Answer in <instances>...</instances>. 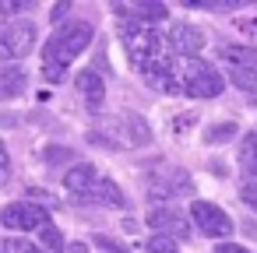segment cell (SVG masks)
Returning a JSON list of instances; mask_svg holds the SVG:
<instances>
[{
	"label": "cell",
	"mask_w": 257,
	"mask_h": 253,
	"mask_svg": "<svg viewBox=\"0 0 257 253\" xmlns=\"http://www.w3.org/2000/svg\"><path fill=\"white\" fill-rule=\"evenodd\" d=\"M92 36H95L92 22H67V25H60V29L50 36V43L43 46V78L53 81V85L64 81L67 64L88 50Z\"/></svg>",
	"instance_id": "1"
},
{
	"label": "cell",
	"mask_w": 257,
	"mask_h": 253,
	"mask_svg": "<svg viewBox=\"0 0 257 253\" xmlns=\"http://www.w3.org/2000/svg\"><path fill=\"white\" fill-rule=\"evenodd\" d=\"M180 85H183V92H187L190 99H215V95H222V88H225L222 74H218L208 60H183V67H180Z\"/></svg>",
	"instance_id": "2"
},
{
	"label": "cell",
	"mask_w": 257,
	"mask_h": 253,
	"mask_svg": "<svg viewBox=\"0 0 257 253\" xmlns=\"http://www.w3.org/2000/svg\"><path fill=\"white\" fill-rule=\"evenodd\" d=\"M36 46V25L22 22H0V60H25Z\"/></svg>",
	"instance_id": "3"
},
{
	"label": "cell",
	"mask_w": 257,
	"mask_h": 253,
	"mask_svg": "<svg viewBox=\"0 0 257 253\" xmlns=\"http://www.w3.org/2000/svg\"><path fill=\"white\" fill-rule=\"evenodd\" d=\"M148 193H152V197H166V200L190 197V193H194V179H190V172H187V169L159 165V169L148 176Z\"/></svg>",
	"instance_id": "4"
},
{
	"label": "cell",
	"mask_w": 257,
	"mask_h": 253,
	"mask_svg": "<svg viewBox=\"0 0 257 253\" xmlns=\"http://www.w3.org/2000/svg\"><path fill=\"white\" fill-rule=\"evenodd\" d=\"M0 225L15 228V232L43 228V225H50V211L43 204H32V200H11V204L0 207Z\"/></svg>",
	"instance_id": "5"
},
{
	"label": "cell",
	"mask_w": 257,
	"mask_h": 253,
	"mask_svg": "<svg viewBox=\"0 0 257 253\" xmlns=\"http://www.w3.org/2000/svg\"><path fill=\"white\" fill-rule=\"evenodd\" d=\"M190 221L204 232V235H211V239H229L232 235V218L218 207V204H211V200H194V207H190Z\"/></svg>",
	"instance_id": "6"
},
{
	"label": "cell",
	"mask_w": 257,
	"mask_h": 253,
	"mask_svg": "<svg viewBox=\"0 0 257 253\" xmlns=\"http://www.w3.org/2000/svg\"><path fill=\"white\" fill-rule=\"evenodd\" d=\"M145 221L155 228V235H173V239H187L190 235V218L183 211L169 207V204H155Z\"/></svg>",
	"instance_id": "7"
},
{
	"label": "cell",
	"mask_w": 257,
	"mask_h": 253,
	"mask_svg": "<svg viewBox=\"0 0 257 253\" xmlns=\"http://www.w3.org/2000/svg\"><path fill=\"white\" fill-rule=\"evenodd\" d=\"M169 46L183 57V60H197V53L204 50V32L190 22H176L169 29Z\"/></svg>",
	"instance_id": "8"
},
{
	"label": "cell",
	"mask_w": 257,
	"mask_h": 253,
	"mask_svg": "<svg viewBox=\"0 0 257 253\" xmlns=\"http://www.w3.org/2000/svg\"><path fill=\"white\" fill-rule=\"evenodd\" d=\"M71 204H113V207H123L127 200H123V193H120V186L113 183V179H99L88 193H78V197H71Z\"/></svg>",
	"instance_id": "9"
},
{
	"label": "cell",
	"mask_w": 257,
	"mask_h": 253,
	"mask_svg": "<svg viewBox=\"0 0 257 253\" xmlns=\"http://www.w3.org/2000/svg\"><path fill=\"white\" fill-rule=\"evenodd\" d=\"M99 179H102V176H99V169H95L92 162H78V165H71V169H67L64 186H67V193H71V197H78V193H88Z\"/></svg>",
	"instance_id": "10"
},
{
	"label": "cell",
	"mask_w": 257,
	"mask_h": 253,
	"mask_svg": "<svg viewBox=\"0 0 257 253\" xmlns=\"http://www.w3.org/2000/svg\"><path fill=\"white\" fill-rule=\"evenodd\" d=\"M120 15H127L131 22H141V25H152V22H162L169 15L166 4H155V0H138V4H116Z\"/></svg>",
	"instance_id": "11"
},
{
	"label": "cell",
	"mask_w": 257,
	"mask_h": 253,
	"mask_svg": "<svg viewBox=\"0 0 257 253\" xmlns=\"http://www.w3.org/2000/svg\"><path fill=\"white\" fill-rule=\"evenodd\" d=\"M145 81H148L155 92H162V95H176V92H183V85H180V71L173 67V60H166V64L155 67V71H148Z\"/></svg>",
	"instance_id": "12"
},
{
	"label": "cell",
	"mask_w": 257,
	"mask_h": 253,
	"mask_svg": "<svg viewBox=\"0 0 257 253\" xmlns=\"http://www.w3.org/2000/svg\"><path fill=\"white\" fill-rule=\"evenodd\" d=\"M78 92L85 99L88 109H102V99H106V85L99 78V71H81L78 74Z\"/></svg>",
	"instance_id": "13"
},
{
	"label": "cell",
	"mask_w": 257,
	"mask_h": 253,
	"mask_svg": "<svg viewBox=\"0 0 257 253\" xmlns=\"http://www.w3.org/2000/svg\"><path fill=\"white\" fill-rule=\"evenodd\" d=\"M25 88H29V74L18 64H11V67L0 71V95H22Z\"/></svg>",
	"instance_id": "14"
},
{
	"label": "cell",
	"mask_w": 257,
	"mask_h": 253,
	"mask_svg": "<svg viewBox=\"0 0 257 253\" xmlns=\"http://www.w3.org/2000/svg\"><path fill=\"white\" fill-rule=\"evenodd\" d=\"M229 67H246V71H257V50L253 46H222L218 53Z\"/></svg>",
	"instance_id": "15"
},
{
	"label": "cell",
	"mask_w": 257,
	"mask_h": 253,
	"mask_svg": "<svg viewBox=\"0 0 257 253\" xmlns=\"http://www.w3.org/2000/svg\"><path fill=\"white\" fill-rule=\"evenodd\" d=\"M239 169H243V179H253L257 176V134H243L239 141Z\"/></svg>",
	"instance_id": "16"
},
{
	"label": "cell",
	"mask_w": 257,
	"mask_h": 253,
	"mask_svg": "<svg viewBox=\"0 0 257 253\" xmlns=\"http://www.w3.org/2000/svg\"><path fill=\"white\" fill-rule=\"evenodd\" d=\"M239 134V127L232 123V120H218V123H211L208 130H204V141L208 144H225V141H232Z\"/></svg>",
	"instance_id": "17"
},
{
	"label": "cell",
	"mask_w": 257,
	"mask_h": 253,
	"mask_svg": "<svg viewBox=\"0 0 257 253\" xmlns=\"http://www.w3.org/2000/svg\"><path fill=\"white\" fill-rule=\"evenodd\" d=\"M120 120L131 127V141H134V144H148V141H152V130H148V123H145L141 116L127 113V116H120Z\"/></svg>",
	"instance_id": "18"
},
{
	"label": "cell",
	"mask_w": 257,
	"mask_h": 253,
	"mask_svg": "<svg viewBox=\"0 0 257 253\" xmlns=\"http://www.w3.org/2000/svg\"><path fill=\"white\" fill-rule=\"evenodd\" d=\"M39 242H43V246H46L50 253H64V232H60V228H57L53 221L39 228Z\"/></svg>",
	"instance_id": "19"
},
{
	"label": "cell",
	"mask_w": 257,
	"mask_h": 253,
	"mask_svg": "<svg viewBox=\"0 0 257 253\" xmlns=\"http://www.w3.org/2000/svg\"><path fill=\"white\" fill-rule=\"evenodd\" d=\"M229 81L243 92H253L257 95V71H246V67H229Z\"/></svg>",
	"instance_id": "20"
},
{
	"label": "cell",
	"mask_w": 257,
	"mask_h": 253,
	"mask_svg": "<svg viewBox=\"0 0 257 253\" xmlns=\"http://www.w3.org/2000/svg\"><path fill=\"white\" fill-rule=\"evenodd\" d=\"M145 249L148 253H180V246H176L173 235H148L145 239Z\"/></svg>",
	"instance_id": "21"
},
{
	"label": "cell",
	"mask_w": 257,
	"mask_h": 253,
	"mask_svg": "<svg viewBox=\"0 0 257 253\" xmlns=\"http://www.w3.org/2000/svg\"><path fill=\"white\" fill-rule=\"evenodd\" d=\"M187 8H201V11H236L243 8L239 0H187Z\"/></svg>",
	"instance_id": "22"
},
{
	"label": "cell",
	"mask_w": 257,
	"mask_h": 253,
	"mask_svg": "<svg viewBox=\"0 0 257 253\" xmlns=\"http://www.w3.org/2000/svg\"><path fill=\"white\" fill-rule=\"evenodd\" d=\"M0 253H36L32 239H0Z\"/></svg>",
	"instance_id": "23"
},
{
	"label": "cell",
	"mask_w": 257,
	"mask_h": 253,
	"mask_svg": "<svg viewBox=\"0 0 257 253\" xmlns=\"http://www.w3.org/2000/svg\"><path fill=\"white\" fill-rule=\"evenodd\" d=\"M71 148H46L43 151V158H46V165H60V162H71Z\"/></svg>",
	"instance_id": "24"
},
{
	"label": "cell",
	"mask_w": 257,
	"mask_h": 253,
	"mask_svg": "<svg viewBox=\"0 0 257 253\" xmlns=\"http://www.w3.org/2000/svg\"><path fill=\"white\" fill-rule=\"evenodd\" d=\"M32 11V0H4L0 4V15H25Z\"/></svg>",
	"instance_id": "25"
},
{
	"label": "cell",
	"mask_w": 257,
	"mask_h": 253,
	"mask_svg": "<svg viewBox=\"0 0 257 253\" xmlns=\"http://www.w3.org/2000/svg\"><path fill=\"white\" fill-rule=\"evenodd\" d=\"M11 179V155H8V144L0 141V186H8Z\"/></svg>",
	"instance_id": "26"
},
{
	"label": "cell",
	"mask_w": 257,
	"mask_h": 253,
	"mask_svg": "<svg viewBox=\"0 0 257 253\" xmlns=\"http://www.w3.org/2000/svg\"><path fill=\"white\" fill-rule=\"evenodd\" d=\"M239 197H243V200H246V204L257 211V176H253V179H243V190H239Z\"/></svg>",
	"instance_id": "27"
},
{
	"label": "cell",
	"mask_w": 257,
	"mask_h": 253,
	"mask_svg": "<svg viewBox=\"0 0 257 253\" xmlns=\"http://www.w3.org/2000/svg\"><path fill=\"white\" fill-rule=\"evenodd\" d=\"M92 246H95L99 253H123V249H120L113 239H106V235H95V239H92Z\"/></svg>",
	"instance_id": "28"
},
{
	"label": "cell",
	"mask_w": 257,
	"mask_h": 253,
	"mask_svg": "<svg viewBox=\"0 0 257 253\" xmlns=\"http://www.w3.org/2000/svg\"><path fill=\"white\" fill-rule=\"evenodd\" d=\"M215 253H250V249H243L239 242H218V246H215Z\"/></svg>",
	"instance_id": "29"
},
{
	"label": "cell",
	"mask_w": 257,
	"mask_h": 253,
	"mask_svg": "<svg viewBox=\"0 0 257 253\" xmlns=\"http://www.w3.org/2000/svg\"><path fill=\"white\" fill-rule=\"evenodd\" d=\"M67 11H71V4H57L50 18H53V22H64V18H67ZM64 25H67V22H64Z\"/></svg>",
	"instance_id": "30"
},
{
	"label": "cell",
	"mask_w": 257,
	"mask_h": 253,
	"mask_svg": "<svg viewBox=\"0 0 257 253\" xmlns=\"http://www.w3.org/2000/svg\"><path fill=\"white\" fill-rule=\"evenodd\" d=\"M67 253H88V242H71V249Z\"/></svg>",
	"instance_id": "31"
},
{
	"label": "cell",
	"mask_w": 257,
	"mask_h": 253,
	"mask_svg": "<svg viewBox=\"0 0 257 253\" xmlns=\"http://www.w3.org/2000/svg\"><path fill=\"white\" fill-rule=\"evenodd\" d=\"M253 134H257V130H253Z\"/></svg>",
	"instance_id": "32"
}]
</instances>
